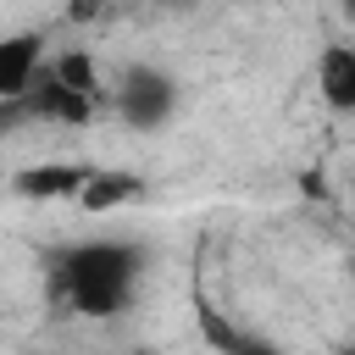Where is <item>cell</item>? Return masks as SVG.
Here are the masks:
<instances>
[{
	"mask_svg": "<svg viewBox=\"0 0 355 355\" xmlns=\"http://www.w3.org/2000/svg\"><path fill=\"white\" fill-rule=\"evenodd\" d=\"M227 355H283L277 344H266V338H244L239 349H227Z\"/></svg>",
	"mask_w": 355,
	"mask_h": 355,
	"instance_id": "9c48e42d",
	"label": "cell"
},
{
	"mask_svg": "<svg viewBox=\"0 0 355 355\" xmlns=\"http://www.w3.org/2000/svg\"><path fill=\"white\" fill-rule=\"evenodd\" d=\"M144 272V250L128 239H83L50 255V283L55 300L72 305L78 316H116L128 311L133 288Z\"/></svg>",
	"mask_w": 355,
	"mask_h": 355,
	"instance_id": "6da1fadb",
	"label": "cell"
},
{
	"mask_svg": "<svg viewBox=\"0 0 355 355\" xmlns=\"http://www.w3.org/2000/svg\"><path fill=\"white\" fill-rule=\"evenodd\" d=\"M338 6H344V17H349V22H355V0H338Z\"/></svg>",
	"mask_w": 355,
	"mask_h": 355,
	"instance_id": "8fae6325",
	"label": "cell"
},
{
	"mask_svg": "<svg viewBox=\"0 0 355 355\" xmlns=\"http://www.w3.org/2000/svg\"><path fill=\"white\" fill-rule=\"evenodd\" d=\"M50 67H55V78H61L67 89H78V94L100 100V67H94V55H89V50H67V55H55Z\"/></svg>",
	"mask_w": 355,
	"mask_h": 355,
	"instance_id": "ba28073f",
	"label": "cell"
},
{
	"mask_svg": "<svg viewBox=\"0 0 355 355\" xmlns=\"http://www.w3.org/2000/svg\"><path fill=\"white\" fill-rule=\"evenodd\" d=\"M144 194V178L139 172H89V183L78 189V205L89 216H105V211H122Z\"/></svg>",
	"mask_w": 355,
	"mask_h": 355,
	"instance_id": "52a82bcc",
	"label": "cell"
},
{
	"mask_svg": "<svg viewBox=\"0 0 355 355\" xmlns=\"http://www.w3.org/2000/svg\"><path fill=\"white\" fill-rule=\"evenodd\" d=\"M83 183H89V166L39 161V166H22V172L11 178V194H22V200H61V194H72V200H78Z\"/></svg>",
	"mask_w": 355,
	"mask_h": 355,
	"instance_id": "8992f818",
	"label": "cell"
},
{
	"mask_svg": "<svg viewBox=\"0 0 355 355\" xmlns=\"http://www.w3.org/2000/svg\"><path fill=\"white\" fill-rule=\"evenodd\" d=\"M116 111H122V122H128L133 133L166 128L172 111H178V78L161 72V67H144V61L128 67L122 83H116Z\"/></svg>",
	"mask_w": 355,
	"mask_h": 355,
	"instance_id": "7a4b0ae2",
	"label": "cell"
},
{
	"mask_svg": "<svg viewBox=\"0 0 355 355\" xmlns=\"http://www.w3.org/2000/svg\"><path fill=\"white\" fill-rule=\"evenodd\" d=\"M316 94L327 100V111L355 116V44H322V55H316Z\"/></svg>",
	"mask_w": 355,
	"mask_h": 355,
	"instance_id": "277c9868",
	"label": "cell"
},
{
	"mask_svg": "<svg viewBox=\"0 0 355 355\" xmlns=\"http://www.w3.org/2000/svg\"><path fill=\"white\" fill-rule=\"evenodd\" d=\"M67 11H72V22H83V17H94V11H100V0H72Z\"/></svg>",
	"mask_w": 355,
	"mask_h": 355,
	"instance_id": "30bf717a",
	"label": "cell"
},
{
	"mask_svg": "<svg viewBox=\"0 0 355 355\" xmlns=\"http://www.w3.org/2000/svg\"><path fill=\"white\" fill-rule=\"evenodd\" d=\"M349 277H355V261H349Z\"/></svg>",
	"mask_w": 355,
	"mask_h": 355,
	"instance_id": "4fadbf2b",
	"label": "cell"
},
{
	"mask_svg": "<svg viewBox=\"0 0 355 355\" xmlns=\"http://www.w3.org/2000/svg\"><path fill=\"white\" fill-rule=\"evenodd\" d=\"M28 111H33L39 122H89L94 100H89V94H78V89H67V83L55 78V67L44 61L39 83L28 89Z\"/></svg>",
	"mask_w": 355,
	"mask_h": 355,
	"instance_id": "5b68a950",
	"label": "cell"
},
{
	"mask_svg": "<svg viewBox=\"0 0 355 355\" xmlns=\"http://www.w3.org/2000/svg\"><path fill=\"white\" fill-rule=\"evenodd\" d=\"M39 72H44V39L39 33H11L0 44V100H28Z\"/></svg>",
	"mask_w": 355,
	"mask_h": 355,
	"instance_id": "3957f363",
	"label": "cell"
},
{
	"mask_svg": "<svg viewBox=\"0 0 355 355\" xmlns=\"http://www.w3.org/2000/svg\"><path fill=\"white\" fill-rule=\"evenodd\" d=\"M338 355H355V344H349V349H338Z\"/></svg>",
	"mask_w": 355,
	"mask_h": 355,
	"instance_id": "7c38bea8",
	"label": "cell"
}]
</instances>
